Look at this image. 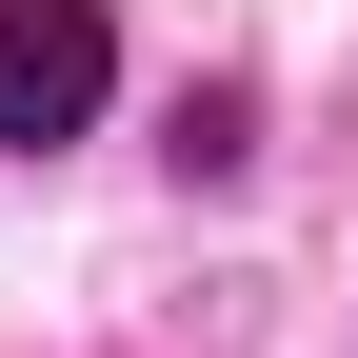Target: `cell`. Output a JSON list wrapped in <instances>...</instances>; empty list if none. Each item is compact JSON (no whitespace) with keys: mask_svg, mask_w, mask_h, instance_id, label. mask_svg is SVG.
<instances>
[{"mask_svg":"<svg viewBox=\"0 0 358 358\" xmlns=\"http://www.w3.org/2000/svg\"><path fill=\"white\" fill-rule=\"evenodd\" d=\"M120 120V0H0V159H60Z\"/></svg>","mask_w":358,"mask_h":358,"instance_id":"cell-1","label":"cell"},{"mask_svg":"<svg viewBox=\"0 0 358 358\" xmlns=\"http://www.w3.org/2000/svg\"><path fill=\"white\" fill-rule=\"evenodd\" d=\"M239 159H259V100L199 80V100H179V179H239Z\"/></svg>","mask_w":358,"mask_h":358,"instance_id":"cell-2","label":"cell"}]
</instances>
